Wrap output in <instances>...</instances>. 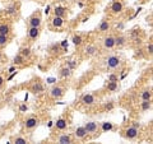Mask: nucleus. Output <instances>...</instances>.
<instances>
[{"mask_svg": "<svg viewBox=\"0 0 153 144\" xmlns=\"http://www.w3.org/2000/svg\"><path fill=\"white\" fill-rule=\"evenodd\" d=\"M139 126V125H138ZM138 126L134 125V126H130L128 127V129L125 130V136L128 139H134L136 138V135H138Z\"/></svg>", "mask_w": 153, "mask_h": 144, "instance_id": "obj_1", "label": "nucleus"}, {"mask_svg": "<svg viewBox=\"0 0 153 144\" xmlns=\"http://www.w3.org/2000/svg\"><path fill=\"white\" fill-rule=\"evenodd\" d=\"M106 64H107L108 68L115 69V68H117V66L120 65V59L117 56H110V57H107Z\"/></svg>", "mask_w": 153, "mask_h": 144, "instance_id": "obj_2", "label": "nucleus"}, {"mask_svg": "<svg viewBox=\"0 0 153 144\" xmlns=\"http://www.w3.org/2000/svg\"><path fill=\"white\" fill-rule=\"evenodd\" d=\"M84 129L87 133H96L98 129V124L94 123V121H89V123H87L84 125Z\"/></svg>", "mask_w": 153, "mask_h": 144, "instance_id": "obj_3", "label": "nucleus"}, {"mask_svg": "<svg viewBox=\"0 0 153 144\" xmlns=\"http://www.w3.org/2000/svg\"><path fill=\"white\" fill-rule=\"evenodd\" d=\"M37 124H38V120L36 117H30V119H27L24 121L26 129H33V127H36Z\"/></svg>", "mask_w": 153, "mask_h": 144, "instance_id": "obj_4", "label": "nucleus"}, {"mask_svg": "<svg viewBox=\"0 0 153 144\" xmlns=\"http://www.w3.org/2000/svg\"><path fill=\"white\" fill-rule=\"evenodd\" d=\"M82 102L84 105H87V106H91V105H93L96 102V98L93 94H84L82 97Z\"/></svg>", "mask_w": 153, "mask_h": 144, "instance_id": "obj_5", "label": "nucleus"}, {"mask_svg": "<svg viewBox=\"0 0 153 144\" xmlns=\"http://www.w3.org/2000/svg\"><path fill=\"white\" fill-rule=\"evenodd\" d=\"M50 94L54 98H60V97H61V96L64 94V89L60 88V87H54L52 89H51Z\"/></svg>", "mask_w": 153, "mask_h": 144, "instance_id": "obj_6", "label": "nucleus"}, {"mask_svg": "<svg viewBox=\"0 0 153 144\" xmlns=\"http://www.w3.org/2000/svg\"><path fill=\"white\" fill-rule=\"evenodd\" d=\"M28 36H30L32 40H36V38L40 36V27H31L30 31H28Z\"/></svg>", "mask_w": 153, "mask_h": 144, "instance_id": "obj_7", "label": "nucleus"}, {"mask_svg": "<svg viewBox=\"0 0 153 144\" xmlns=\"http://www.w3.org/2000/svg\"><path fill=\"white\" fill-rule=\"evenodd\" d=\"M55 126H56V129H59V130H65L66 126H68V123H66V120H64V119H59L55 123Z\"/></svg>", "mask_w": 153, "mask_h": 144, "instance_id": "obj_8", "label": "nucleus"}, {"mask_svg": "<svg viewBox=\"0 0 153 144\" xmlns=\"http://www.w3.org/2000/svg\"><path fill=\"white\" fill-rule=\"evenodd\" d=\"M103 45L106 49H112L115 46V38L114 37H106L103 41Z\"/></svg>", "mask_w": 153, "mask_h": 144, "instance_id": "obj_9", "label": "nucleus"}, {"mask_svg": "<svg viewBox=\"0 0 153 144\" xmlns=\"http://www.w3.org/2000/svg\"><path fill=\"white\" fill-rule=\"evenodd\" d=\"M87 135V132H85V129H84V126H81V127H76V130H75V136L76 138H79V139H82V138H84V136Z\"/></svg>", "mask_w": 153, "mask_h": 144, "instance_id": "obj_10", "label": "nucleus"}, {"mask_svg": "<svg viewBox=\"0 0 153 144\" xmlns=\"http://www.w3.org/2000/svg\"><path fill=\"white\" fill-rule=\"evenodd\" d=\"M57 142H59L60 144H70V143H72V138H70L69 135H66V134H64V135L59 136Z\"/></svg>", "mask_w": 153, "mask_h": 144, "instance_id": "obj_11", "label": "nucleus"}, {"mask_svg": "<svg viewBox=\"0 0 153 144\" xmlns=\"http://www.w3.org/2000/svg\"><path fill=\"white\" fill-rule=\"evenodd\" d=\"M64 24V19H63V17H54V19H52V25L54 27H61V25Z\"/></svg>", "mask_w": 153, "mask_h": 144, "instance_id": "obj_12", "label": "nucleus"}, {"mask_svg": "<svg viewBox=\"0 0 153 144\" xmlns=\"http://www.w3.org/2000/svg\"><path fill=\"white\" fill-rule=\"evenodd\" d=\"M111 10H112L114 13H120L121 10H123V4H121L120 1H115L112 6H111Z\"/></svg>", "mask_w": 153, "mask_h": 144, "instance_id": "obj_13", "label": "nucleus"}, {"mask_svg": "<svg viewBox=\"0 0 153 144\" xmlns=\"http://www.w3.org/2000/svg\"><path fill=\"white\" fill-rule=\"evenodd\" d=\"M65 12H66V9L64 8V6H56L55 10H54L56 17H64V15H65Z\"/></svg>", "mask_w": 153, "mask_h": 144, "instance_id": "obj_14", "label": "nucleus"}, {"mask_svg": "<svg viewBox=\"0 0 153 144\" xmlns=\"http://www.w3.org/2000/svg\"><path fill=\"white\" fill-rule=\"evenodd\" d=\"M41 24V18L40 17H32L30 19V25L31 27H40Z\"/></svg>", "mask_w": 153, "mask_h": 144, "instance_id": "obj_15", "label": "nucleus"}, {"mask_svg": "<svg viewBox=\"0 0 153 144\" xmlns=\"http://www.w3.org/2000/svg\"><path fill=\"white\" fill-rule=\"evenodd\" d=\"M85 55H88V56H92V55H94L96 54V51H97V47L93 46V45H91V46H87L85 47Z\"/></svg>", "mask_w": 153, "mask_h": 144, "instance_id": "obj_16", "label": "nucleus"}, {"mask_svg": "<svg viewBox=\"0 0 153 144\" xmlns=\"http://www.w3.org/2000/svg\"><path fill=\"white\" fill-rule=\"evenodd\" d=\"M98 30H100L101 32H107L108 30H110V23H108L107 21H102L100 27H98Z\"/></svg>", "mask_w": 153, "mask_h": 144, "instance_id": "obj_17", "label": "nucleus"}, {"mask_svg": "<svg viewBox=\"0 0 153 144\" xmlns=\"http://www.w3.org/2000/svg\"><path fill=\"white\" fill-rule=\"evenodd\" d=\"M9 32H10V27H9L8 24H0V34L8 36Z\"/></svg>", "mask_w": 153, "mask_h": 144, "instance_id": "obj_18", "label": "nucleus"}, {"mask_svg": "<svg viewBox=\"0 0 153 144\" xmlns=\"http://www.w3.org/2000/svg\"><path fill=\"white\" fill-rule=\"evenodd\" d=\"M125 43H126V38L124 36H119L115 38V45H116V46H124Z\"/></svg>", "mask_w": 153, "mask_h": 144, "instance_id": "obj_19", "label": "nucleus"}, {"mask_svg": "<svg viewBox=\"0 0 153 144\" xmlns=\"http://www.w3.org/2000/svg\"><path fill=\"white\" fill-rule=\"evenodd\" d=\"M151 107H152V102H151V100H145V101L142 102V110H143V111L149 110Z\"/></svg>", "mask_w": 153, "mask_h": 144, "instance_id": "obj_20", "label": "nucleus"}, {"mask_svg": "<svg viewBox=\"0 0 153 144\" xmlns=\"http://www.w3.org/2000/svg\"><path fill=\"white\" fill-rule=\"evenodd\" d=\"M42 91H43V87L40 83H36V84L32 87V92H33V93H40V92H42Z\"/></svg>", "mask_w": 153, "mask_h": 144, "instance_id": "obj_21", "label": "nucleus"}, {"mask_svg": "<svg viewBox=\"0 0 153 144\" xmlns=\"http://www.w3.org/2000/svg\"><path fill=\"white\" fill-rule=\"evenodd\" d=\"M24 60H26V57L22 56L21 54H19V55H17V56L14 57V64H17V65H21V64L24 63Z\"/></svg>", "mask_w": 153, "mask_h": 144, "instance_id": "obj_22", "label": "nucleus"}, {"mask_svg": "<svg viewBox=\"0 0 153 144\" xmlns=\"http://www.w3.org/2000/svg\"><path fill=\"white\" fill-rule=\"evenodd\" d=\"M72 74V72H70V68H63L60 70V75L63 76V78H65V76H70Z\"/></svg>", "mask_w": 153, "mask_h": 144, "instance_id": "obj_23", "label": "nucleus"}, {"mask_svg": "<svg viewBox=\"0 0 153 144\" xmlns=\"http://www.w3.org/2000/svg\"><path fill=\"white\" fill-rule=\"evenodd\" d=\"M72 41H73V43L74 45H76V46H79V45H82V37L79 36V34H75V36H73V38H72Z\"/></svg>", "mask_w": 153, "mask_h": 144, "instance_id": "obj_24", "label": "nucleus"}, {"mask_svg": "<svg viewBox=\"0 0 153 144\" xmlns=\"http://www.w3.org/2000/svg\"><path fill=\"white\" fill-rule=\"evenodd\" d=\"M152 98V93L151 91H144L142 93V101H145V100H151Z\"/></svg>", "mask_w": 153, "mask_h": 144, "instance_id": "obj_25", "label": "nucleus"}, {"mask_svg": "<svg viewBox=\"0 0 153 144\" xmlns=\"http://www.w3.org/2000/svg\"><path fill=\"white\" fill-rule=\"evenodd\" d=\"M116 88H117V82H110L107 84V89L108 91H111V92L116 91Z\"/></svg>", "mask_w": 153, "mask_h": 144, "instance_id": "obj_26", "label": "nucleus"}, {"mask_svg": "<svg viewBox=\"0 0 153 144\" xmlns=\"http://www.w3.org/2000/svg\"><path fill=\"white\" fill-rule=\"evenodd\" d=\"M21 55L24 56V57H28L31 55V50L28 49V47H23V49L21 50Z\"/></svg>", "mask_w": 153, "mask_h": 144, "instance_id": "obj_27", "label": "nucleus"}, {"mask_svg": "<svg viewBox=\"0 0 153 144\" xmlns=\"http://www.w3.org/2000/svg\"><path fill=\"white\" fill-rule=\"evenodd\" d=\"M6 43H8V36L0 34V46H5Z\"/></svg>", "mask_w": 153, "mask_h": 144, "instance_id": "obj_28", "label": "nucleus"}, {"mask_svg": "<svg viewBox=\"0 0 153 144\" xmlns=\"http://www.w3.org/2000/svg\"><path fill=\"white\" fill-rule=\"evenodd\" d=\"M112 129V124L111 123H103L102 124V130L103 132H108V130Z\"/></svg>", "mask_w": 153, "mask_h": 144, "instance_id": "obj_29", "label": "nucleus"}, {"mask_svg": "<svg viewBox=\"0 0 153 144\" xmlns=\"http://www.w3.org/2000/svg\"><path fill=\"white\" fill-rule=\"evenodd\" d=\"M15 9H17V8H15V5H12L10 8H8V9H6L5 12L8 13V14H14V13L17 12V10H15Z\"/></svg>", "mask_w": 153, "mask_h": 144, "instance_id": "obj_30", "label": "nucleus"}, {"mask_svg": "<svg viewBox=\"0 0 153 144\" xmlns=\"http://www.w3.org/2000/svg\"><path fill=\"white\" fill-rule=\"evenodd\" d=\"M14 143L15 144H26V143H27V140H26L24 138H15Z\"/></svg>", "mask_w": 153, "mask_h": 144, "instance_id": "obj_31", "label": "nucleus"}, {"mask_svg": "<svg viewBox=\"0 0 153 144\" xmlns=\"http://www.w3.org/2000/svg\"><path fill=\"white\" fill-rule=\"evenodd\" d=\"M108 81L110 82H117V76L115 74H111L110 76H108Z\"/></svg>", "mask_w": 153, "mask_h": 144, "instance_id": "obj_32", "label": "nucleus"}, {"mask_svg": "<svg viewBox=\"0 0 153 144\" xmlns=\"http://www.w3.org/2000/svg\"><path fill=\"white\" fill-rule=\"evenodd\" d=\"M19 110H21L22 112H26V111L28 110V107L26 106V105H21V107H19Z\"/></svg>", "mask_w": 153, "mask_h": 144, "instance_id": "obj_33", "label": "nucleus"}, {"mask_svg": "<svg viewBox=\"0 0 153 144\" xmlns=\"http://www.w3.org/2000/svg\"><path fill=\"white\" fill-rule=\"evenodd\" d=\"M148 52H149V54L153 52V45H152V43H149V46H148Z\"/></svg>", "mask_w": 153, "mask_h": 144, "instance_id": "obj_34", "label": "nucleus"}, {"mask_svg": "<svg viewBox=\"0 0 153 144\" xmlns=\"http://www.w3.org/2000/svg\"><path fill=\"white\" fill-rule=\"evenodd\" d=\"M49 13H50V6L47 5V6H46V9H45V14L47 15V14H49Z\"/></svg>", "mask_w": 153, "mask_h": 144, "instance_id": "obj_35", "label": "nucleus"}, {"mask_svg": "<svg viewBox=\"0 0 153 144\" xmlns=\"http://www.w3.org/2000/svg\"><path fill=\"white\" fill-rule=\"evenodd\" d=\"M61 46H63V47H65V46L68 47V42H66V40H65V41H63V42H61Z\"/></svg>", "mask_w": 153, "mask_h": 144, "instance_id": "obj_36", "label": "nucleus"}, {"mask_svg": "<svg viewBox=\"0 0 153 144\" xmlns=\"http://www.w3.org/2000/svg\"><path fill=\"white\" fill-rule=\"evenodd\" d=\"M3 83H4V79H3V76L0 75V87H1V85H3Z\"/></svg>", "mask_w": 153, "mask_h": 144, "instance_id": "obj_37", "label": "nucleus"}, {"mask_svg": "<svg viewBox=\"0 0 153 144\" xmlns=\"http://www.w3.org/2000/svg\"><path fill=\"white\" fill-rule=\"evenodd\" d=\"M15 70H17V69H15V68H14V66H12V68H10V69H9V73H13V72H15Z\"/></svg>", "mask_w": 153, "mask_h": 144, "instance_id": "obj_38", "label": "nucleus"}, {"mask_svg": "<svg viewBox=\"0 0 153 144\" xmlns=\"http://www.w3.org/2000/svg\"><path fill=\"white\" fill-rule=\"evenodd\" d=\"M74 65H75V64L73 63V61H70V63H69V68H74Z\"/></svg>", "mask_w": 153, "mask_h": 144, "instance_id": "obj_39", "label": "nucleus"}, {"mask_svg": "<svg viewBox=\"0 0 153 144\" xmlns=\"http://www.w3.org/2000/svg\"><path fill=\"white\" fill-rule=\"evenodd\" d=\"M106 108H107V110H111V108H112V103H110V105H108V106H107Z\"/></svg>", "mask_w": 153, "mask_h": 144, "instance_id": "obj_40", "label": "nucleus"}, {"mask_svg": "<svg viewBox=\"0 0 153 144\" xmlns=\"http://www.w3.org/2000/svg\"><path fill=\"white\" fill-rule=\"evenodd\" d=\"M52 125H54V124H52V121H49V124H47V126H49V127H51Z\"/></svg>", "mask_w": 153, "mask_h": 144, "instance_id": "obj_41", "label": "nucleus"}]
</instances>
